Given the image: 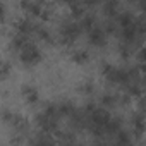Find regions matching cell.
Returning <instances> with one entry per match:
<instances>
[{
  "instance_id": "obj_25",
  "label": "cell",
  "mask_w": 146,
  "mask_h": 146,
  "mask_svg": "<svg viewBox=\"0 0 146 146\" xmlns=\"http://www.w3.org/2000/svg\"><path fill=\"white\" fill-rule=\"evenodd\" d=\"M5 21H7V9H5L4 0H0V24H4Z\"/></svg>"
},
{
  "instance_id": "obj_5",
  "label": "cell",
  "mask_w": 146,
  "mask_h": 146,
  "mask_svg": "<svg viewBox=\"0 0 146 146\" xmlns=\"http://www.w3.org/2000/svg\"><path fill=\"white\" fill-rule=\"evenodd\" d=\"M19 7L23 9V12H26L31 17H40L43 11L41 0H19Z\"/></svg>"
},
{
  "instance_id": "obj_26",
  "label": "cell",
  "mask_w": 146,
  "mask_h": 146,
  "mask_svg": "<svg viewBox=\"0 0 146 146\" xmlns=\"http://www.w3.org/2000/svg\"><path fill=\"white\" fill-rule=\"evenodd\" d=\"M60 2H62V4H69V5H70V4H74V2H79V0H60Z\"/></svg>"
},
{
  "instance_id": "obj_28",
  "label": "cell",
  "mask_w": 146,
  "mask_h": 146,
  "mask_svg": "<svg viewBox=\"0 0 146 146\" xmlns=\"http://www.w3.org/2000/svg\"><path fill=\"white\" fill-rule=\"evenodd\" d=\"M41 2H43V0H41Z\"/></svg>"
},
{
  "instance_id": "obj_20",
  "label": "cell",
  "mask_w": 146,
  "mask_h": 146,
  "mask_svg": "<svg viewBox=\"0 0 146 146\" xmlns=\"http://www.w3.org/2000/svg\"><path fill=\"white\" fill-rule=\"evenodd\" d=\"M14 113H16V112H12V110H9V108H2V110H0V122L11 125V122H12V119H14Z\"/></svg>"
},
{
  "instance_id": "obj_15",
  "label": "cell",
  "mask_w": 146,
  "mask_h": 146,
  "mask_svg": "<svg viewBox=\"0 0 146 146\" xmlns=\"http://www.w3.org/2000/svg\"><path fill=\"white\" fill-rule=\"evenodd\" d=\"M78 23H79V26H81L83 31H90L91 28L96 26V17H95L93 14H83Z\"/></svg>"
},
{
  "instance_id": "obj_13",
  "label": "cell",
  "mask_w": 146,
  "mask_h": 146,
  "mask_svg": "<svg viewBox=\"0 0 146 146\" xmlns=\"http://www.w3.org/2000/svg\"><path fill=\"white\" fill-rule=\"evenodd\" d=\"M132 127H134L136 136L141 137L143 132H144V117H143V112L141 110L137 113H134V117H132Z\"/></svg>"
},
{
  "instance_id": "obj_22",
  "label": "cell",
  "mask_w": 146,
  "mask_h": 146,
  "mask_svg": "<svg viewBox=\"0 0 146 146\" xmlns=\"http://www.w3.org/2000/svg\"><path fill=\"white\" fill-rule=\"evenodd\" d=\"M11 70H12V67H11V64H9V62L0 60V81H4V79H7V78H9Z\"/></svg>"
},
{
  "instance_id": "obj_16",
  "label": "cell",
  "mask_w": 146,
  "mask_h": 146,
  "mask_svg": "<svg viewBox=\"0 0 146 146\" xmlns=\"http://www.w3.org/2000/svg\"><path fill=\"white\" fill-rule=\"evenodd\" d=\"M28 41H29L28 35H24V33H16V35L12 36V40H11V46H12V50L19 52V50H21Z\"/></svg>"
},
{
  "instance_id": "obj_23",
  "label": "cell",
  "mask_w": 146,
  "mask_h": 146,
  "mask_svg": "<svg viewBox=\"0 0 146 146\" xmlns=\"http://www.w3.org/2000/svg\"><path fill=\"white\" fill-rule=\"evenodd\" d=\"M70 14H72V17H78V19H79V17L84 14V5L79 4V2L70 4Z\"/></svg>"
},
{
  "instance_id": "obj_18",
  "label": "cell",
  "mask_w": 146,
  "mask_h": 146,
  "mask_svg": "<svg viewBox=\"0 0 146 146\" xmlns=\"http://www.w3.org/2000/svg\"><path fill=\"white\" fill-rule=\"evenodd\" d=\"M132 48H134L132 45H129V43H124V41H122V45L119 46V55H120V58H124V60L131 58V57L134 55V50H132Z\"/></svg>"
},
{
  "instance_id": "obj_4",
  "label": "cell",
  "mask_w": 146,
  "mask_h": 146,
  "mask_svg": "<svg viewBox=\"0 0 146 146\" xmlns=\"http://www.w3.org/2000/svg\"><path fill=\"white\" fill-rule=\"evenodd\" d=\"M107 36L108 35L103 31V28H98V26H95L88 31V41L91 43V46H96V48L107 46V41H108Z\"/></svg>"
},
{
  "instance_id": "obj_7",
  "label": "cell",
  "mask_w": 146,
  "mask_h": 146,
  "mask_svg": "<svg viewBox=\"0 0 146 146\" xmlns=\"http://www.w3.org/2000/svg\"><path fill=\"white\" fill-rule=\"evenodd\" d=\"M36 23H33L29 17H19V19H16L14 21V28H16V31L17 33H24V35H33L35 33V29H36Z\"/></svg>"
},
{
  "instance_id": "obj_14",
  "label": "cell",
  "mask_w": 146,
  "mask_h": 146,
  "mask_svg": "<svg viewBox=\"0 0 146 146\" xmlns=\"http://www.w3.org/2000/svg\"><path fill=\"white\" fill-rule=\"evenodd\" d=\"M74 110H76V107L72 105V102H69V100H64V102L57 103V113H58V117H69Z\"/></svg>"
},
{
  "instance_id": "obj_6",
  "label": "cell",
  "mask_w": 146,
  "mask_h": 146,
  "mask_svg": "<svg viewBox=\"0 0 146 146\" xmlns=\"http://www.w3.org/2000/svg\"><path fill=\"white\" fill-rule=\"evenodd\" d=\"M21 95L28 105H36L40 102V91L33 84H23L21 86Z\"/></svg>"
},
{
  "instance_id": "obj_11",
  "label": "cell",
  "mask_w": 146,
  "mask_h": 146,
  "mask_svg": "<svg viewBox=\"0 0 146 146\" xmlns=\"http://www.w3.org/2000/svg\"><path fill=\"white\" fill-rule=\"evenodd\" d=\"M134 14H131V12H117L115 14V23H117V26L119 28H125V26H129V24H132L134 23Z\"/></svg>"
},
{
  "instance_id": "obj_1",
  "label": "cell",
  "mask_w": 146,
  "mask_h": 146,
  "mask_svg": "<svg viewBox=\"0 0 146 146\" xmlns=\"http://www.w3.org/2000/svg\"><path fill=\"white\" fill-rule=\"evenodd\" d=\"M100 72L102 76L112 83V84H120V86H125L132 78H131V72L129 69H124V67H115L112 65L110 62H102V67H100Z\"/></svg>"
},
{
  "instance_id": "obj_17",
  "label": "cell",
  "mask_w": 146,
  "mask_h": 146,
  "mask_svg": "<svg viewBox=\"0 0 146 146\" xmlns=\"http://www.w3.org/2000/svg\"><path fill=\"white\" fill-rule=\"evenodd\" d=\"M119 12V2L117 0H105L103 2V14L108 17H115V14Z\"/></svg>"
},
{
  "instance_id": "obj_3",
  "label": "cell",
  "mask_w": 146,
  "mask_h": 146,
  "mask_svg": "<svg viewBox=\"0 0 146 146\" xmlns=\"http://www.w3.org/2000/svg\"><path fill=\"white\" fill-rule=\"evenodd\" d=\"M35 124L38 125V129L45 134H55L57 127H58V117L57 115H50L46 112H40L35 117Z\"/></svg>"
},
{
  "instance_id": "obj_12",
  "label": "cell",
  "mask_w": 146,
  "mask_h": 146,
  "mask_svg": "<svg viewBox=\"0 0 146 146\" xmlns=\"http://www.w3.org/2000/svg\"><path fill=\"white\" fill-rule=\"evenodd\" d=\"M100 105L105 107V108H113L119 105V96L113 95V93H103L100 96Z\"/></svg>"
},
{
  "instance_id": "obj_8",
  "label": "cell",
  "mask_w": 146,
  "mask_h": 146,
  "mask_svg": "<svg viewBox=\"0 0 146 146\" xmlns=\"http://www.w3.org/2000/svg\"><path fill=\"white\" fill-rule=\"evenodd\" d=\"M11 125H12L19 134H24V132L29 131V120H28L24 115H21V113H14V119H12Z\"/></svg>"
},
{
  "instance_id": "obj_2",
  "label": "cell",
  "mask_w": 146,
  "mask_h": 146,
  "mask_svg": "<svg viewBox=\"0 0 146 146\" xmlns=\"http://www.w3.org/2000/svg\"><path fill=\"white\" fill-rule=\"evenodd\" d=\"M19 60H21V64L24 67H35V65H38L43 60V53H41V50L35 43L28 41L19 50Z\"/></svg>"
},
{
  "instance_id": "obj_27",
  "label": "cell",
  "mask_w": 146,
  "mask_h": 146,
  "mask_svg": "<svg viewBox=\"0 0 146 146\" xmlns=\"http://www.w3.org/2000/svg\"><path fill=\"white\" fill-rule=\"evenodd\" d=\"M131 2H137V0H131Z\"/></svg>"
},
{
  "instance_id": "obj_9",
  "label": "cell",
  "mask_w": 146,
  "mask_h": 146,
  "mask_svg": "<svg viewBox=\"0 0 146 146\" xmlns=\"http://www.w3.org/2000/svg\"><path fill=\"white\" fill-rule=\"evenodd\" d=\"M90 58H91V55L88 50H74L70 53V60L76 65H86L90 62Z\"/></svg>"
},
{
  "instance_id": "obj_10",
  "label": "cell",
  "mask_w": 146,
  "mask_h": 146,
  "mask_svg": "<svg viewBox=\"0 0 146 146\" xmlns=\"http://www.w3.org/2000/svg\"><path fill=\"white\" fill-rule=\"evenodd\" d=\"M35 35H36L38 40H41L43 43H46V45H55V36L52 35L50 29H46V28H43V26H36Z\"/></svg>"
},
{
  "instance_id": "obj_19",
  "label": "cell",
  "mask_w": 146,
  "mask_h": 146,
  "mask_svg": "<svg viewBox=\"0 0 146 146\" xmlns=\"http://www.w3.org/2000/svg\"><path fill=\"white\" fill-rule=\"evenodd\" d=\"M113 136H115L113 141H115L117 144H129V143H131V136H129V132H125L124 129H119Z\"/></svg>"
},
{
  "instance_id": "obj_24",
  "label": "cell",
  "mask_w": 146,
  "mask_h": 146,
  "mask_svg": "<svg viewBox=\"0 0 146 146\" xmlns=\"http://www.w3.org/2000/svg\"><path fill=\"white\" fill-rule=\"evenodd\" d=\"M103 31H105L107 35H113V33H117V31H119V26H117V23H113V21H108V23L105 24Z\"/></svg>"
},
{
  "instance_id": "obj_21",
  "label": "cell",
  "mask_w": 146,
  "mask_h": 146,
  "mask_svg": "<svg viewBox=\"0 0 146 146\" xmlns=\"http://www.w3.org/2000/svg\"><path fill=\"white\" fill-rule=\"evenodd\" d=\"M78 90H79L81 95H93L95 93V83L93 81H84V83L79 84Z\"/></svg>"
}]
</instances>
